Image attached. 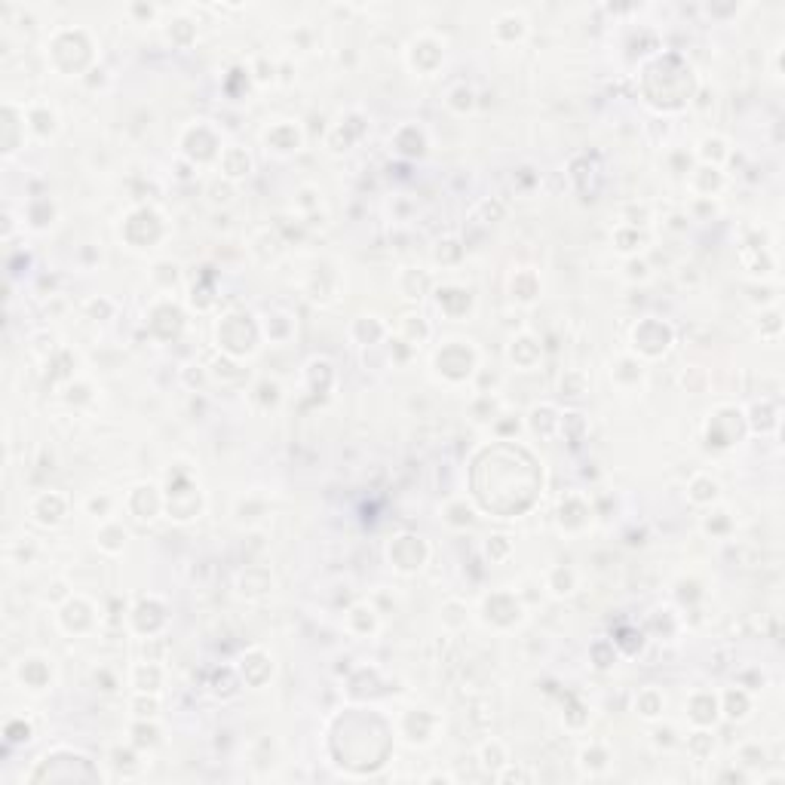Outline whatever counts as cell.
<instances>
[{
  "instance_id": "3957f363",
  "label": "cell",
  "mask_w": 785,
  "mask_h": 785,
  "mask_svg": "<svg viewBox=\"0 0 785 785\" xmlns=\"http://www.w3.org/2000/svg\"><path fill=\"white\" fill-rule=\"evenodd\" d=\"M699 154H703V160L712 166V160L718 163L721 156L727 154V151H724V141H721L718 135H712V138H703V141H699Z\"/></svg>"
},
{
  "instance_id": "6da1fadb",
  "label": "cell",
  "mask_w": 785,
  "mask_h": 785,
  "mask_svg": "<svg viewBox=\"0 0 785 785\" xmlns=\"http://www.w3.org/2000/svg\"><path fill=\"white\" fill-rule=\"evenodd\" d=\"M221 166H224L227 178H242V175H249V169H252V160H249V154L240 151V147H227V151L221 154Z\"/></svg>"
},
{
  "instance_id": "7a4b0ae2",
  "label": "cell",
  "mask_w": 785,
  "mask_h": 785,
  "mask_svg": "<svg viewBox=\"0 0 785 785\" xmlns=\"http://www.w3.org/2000/svg\"><path fill=\"white\" fill-rule=\"evenodd\" d=\"M690 491H694L690 497H694L696 503L715 500V497H718V482H715V479H709V476H696L694 485H690Z\"/></svg>"
}]
</instances>
